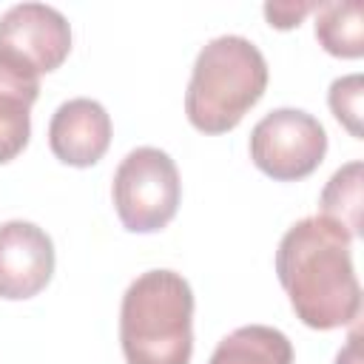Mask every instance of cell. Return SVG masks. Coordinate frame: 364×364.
I'll use <instances>...</instances> for the list:
<instances>
[{"instance_id": "9a60e30c", "label": "cell", "mask_w": 364, "mask_h": 364, "mask_svg": "<svg viewBox=\"0 0 364 364\" xmlns=\"http://www.w3.org/2000/svg\"><path fill=\"white\" fill-rule=\"evenodd\" d=\"M347 341L350 344L336 355V364H358V333H353Z\"/></svg>"}, {"instance_id": "3957f363", "label": "cell", "mask_w": 364, "mask_h": 364, "mask_svg": "<svg viewBox=\"0 0 364 364\" xmlns=\"http://www.w3.org/2000/svg\"><path fill=\"white\" fill-rule=\"evenodd\" d=\"M267 60L242 34H222L196 54L185 91L188 122L202 134H225L262 100Z\"/></svg>"}, {"instance_id": "52a82bcc", "label": "cell", "mask_w": 364, "mask_h": 364, "mask_svg": "<svg viewBox=\"0 0 364 364\" xmlns=\"http://www.w3.org/2000/svg\"><path fill=\"white\" fill-rule=\"evenodd\" d=\"M54 273V242L34 222L0 225V299H31Z\"/></svg>"}, {"instance_id": "4fadbf2b", "label": "cell", "mask_w": 364, "mask_h": 364, "mask_svg": "<svg viewBox=\"0 0 364 364\" xmlns=\"http://www.w3.org/2000/svg\"><path fill=\"white\" fill-rule=\"evenodd\" d=\"M361 88H364L361 74H347L333 80L327 91L330 111L353 136H361Z\"/></svg>"}, {"instance_id": "7c38bea8", "label": "cell", "mask_w": 364, "mask_h": 364, "mask_svg": "<svg viewBox=\"0 0 364 364\" xmlns=\"http://www.w3.org/2000/svg\"><path fill=\"white\" fill-rule=\"evenodd\" d=\"M361 173L364 165L358 159L341 165L324 185L318 196V216L341 225L353 239L361 236Z\"/></svg>"}, {"instance_id": "7a4b0ae2", "label": "cell", "mask_w": 364, "mask_h": 364, "mask_svg": "<svg viewBox=\"0 0 364 364\" xmlns=\"http://www.w3.org/2000/svg\"><path fill=\"white\" fill-rule=\"evenodd\" d=\"M119 344L128 364H191L193 290L182 273L145 270L128 284Z\"/></svg>"}, {"instance_id": "9c48e42d", "label": "cell", "mask_w": 364, "mask_h": 364, "mask_svg": "<svg viewBox=\"0 0 364 364\" xmlns=\"http://www.w3.org/2000/svg\"><path fill=\"white\" fill-rule=\"evenodd\" d=\"M40 97V74L0 54V165L11 162L31 136V105Z\"/></svg>"}, {"instance_id": "6da1fadb", "label": "cell", "mask_w": 364, "mask_h": 364, "mask_svg": "<svg viewBox=\"0 0 364 364\" xmlns=\"http://www.w3.org/2000/svg\"><path fill=\"white\" fill-rule=\"evenodd\" d=\"M350 245L353 236L318 213L299 219L282 236L276 276L301 324L336 330L358 318L361 284L355 279Z\"/></svg>"}, {"instance_id": "30bf717a", "label": "cell", "mask_w": 364, "mask_h": 364, "mask_svg": "<svg viewBox=\"0 0 364 364\" xmlns=\"http://www.w3.org/2000/svg\"><path fill=\"white\" fill-rule=\"evenodd\" d=\"M208 364H293V344L276 327L245 324L216 344Z\"/></svg>"}, {"instance_id": "8992f818", "label": "cell", "mask_w": 364, "mask_h": 364, "mask_svg": "<svg viewBox=\"0 0 364 364\" xmlns=\"http://www.w3.org/2000/svg\"><path fill=\"white\" fill-rule=\"evenodd\" d=\"M71 51V26L65 14L46 3H17L0 14V54L48 74Z\"/></svg>"}, {"instance_id": "ba28073f", "label": "cell", "mask_w": 364, "mask_h": 364, "mask_svg": "<svg viewBox=\"0 0 364 364\" xmlns=\"http://www.w3.org/2000/svg\"><path fill=\"white\" fill-rule=\"evenodd\" d=\"M51 154L74 168H88L100 162L111 145V117L88 97L65 100L48 122Z\"/></svg>"}, {"instance_id": "5b68a950", "label": "cell", "mask_w": 364, "mask_h": 364, "mask_svg": "<svg viewBox=\"0 0 364 364\" xmlns=\"http://www.w3.org/2000/svg\"><path fill=\"white\" fill-rule=\"evenodd\" d=\"M327 154L324 125L301 108H276L250 131L253 165L276 182L310 176Z\"/></svg>"}, {"instance_id": "8fae6325", "label": "cell", "mask_w": 364, "mask_h": 364, "mask_svg": "<svg viewBox=\"0 0 364 364\" xmlns=\"http://www.w3.org/2000/svg\"><path fill=\"white\" fill-rule=\"evenodd\" d=\"M364 6L361 0H330L316 9V40L318 46L344 60H358L364 54Z\"/></svg>"}, {"instance_id": "5bb4252c", "label": "cell", "mask_w": 364, "mask_h": 364, "mask_svg": "<svg viewBox=\"0 0 364 364\" xmlns=\"http://www.w3.org/2000/svg\"><path fill=\"white\" fill-rule=\"evenodd\" d=\"M313 9H318V3H313V0H270V3H264L262 11L273 28H293Z\"/></svg>"}, {"instance_id": "277c9868", "label": "cell", "mask_w": 364, "mask_h": 364, "mask_svg": "<svg viewBox=\"0 0 364 364\" xmlns=\"http://www.w3.org/2000/svg\"><path fill=\"white\" fill-rule=\"evenodd\" d=\"M114 208L125 230L156 233L162 230L179 208L182 182L176 162L154 145H142L125 154L117 165L111 185Z\"/></svg>"}]
</instances>
